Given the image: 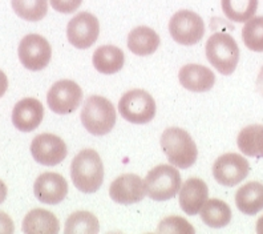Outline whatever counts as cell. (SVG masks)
<instances>
[{
    "label": "cell",
    "instance_id": "1",
    "mask_svg": "<svg viewBox=\"0 0 263 234\" xmlns=\"http://www.w3.org/2000/svg\"><path fill=\"white\" fill-rule=\"evenodd\" d=\"M73 185L83 193H95L104 181V165L95 149H83L71 164Z\"/></svg>",
    "mask_w": 263,
    "mask_h": 234
},
{
    "label": "cell",
    "instance_id": "2",
    "mask_svg": "<svg viewBox=\"0 0 263 234\" xmlns=\"http://www.w3.org/2000/svg\"><path fill=\"white\" fill-rule=\"evenodd\" d=\"M161 148L169 163L180 169H187L194 165L198 156V149L192 136L177 127L165 129L161 136Z\"/></svg>",
    "mask_w": 263,
    "mask_h": 234
},
{
    "label": "cell",
    "instance_id": "3",
    "mask_svg": "<svg viewBox=\"0 0 263 234\" xmlns=\"http://www.w3.org/2000/svg\"><path fill=\"white\" fill-rule=\"evenodd\" d=\"M81 122L90 135L104 136L116 125V108L103 96H89L81 111Z\"/></svg>",
    "mask_w": 263,
    "mask_h": 234
},
{
    "label": "cell",
    "instance_id": "4",
    "mask_svg": "<svg viewBox=\"0 0 263 234\" xmlns=\"http://www.w3.org/2000/svg\"><path fill=\"white\" fill-rule=\"evenodd\" d=\"M206 58L219 74L229 76L239 61V48L234 38L225 32H215L206 43Z\"/></svg>",
    "mask_w": 263,
    "mask_h": 234
},
{
    "label": "cell",
    "instance_id": "5",
    "mask_svg": "<svg viewBox=\"0 0 263 234\" xmlns=\"http://www.w3.org/2000/svg\"><path fill=\"white\" fill-rule=\"evenodd\" d=\"M146 196L154 201H167L181 189V174L174 167L158 165L149 170L144 180Z\"/></svg>",
    "mask_w": 263,
    "mask_h": 234
},
{
    "label": "cell",
    "instance_id": "6",
    "mask_svg": "<svg viewBox=\"0 0 263 234\" xmlns=\"http://www.w3.org/2000/svg\"><path fill=\"white\" fill-rule=\"evenodd\" d=\"M156 101L146 91L132 89L119 101L121 117L132 124H148L156 116Z\"/></svg>",
    "mask_w": 263,
    "mask_h": 234
},
{
    "label": "cell",
    "instance_id": "7",
    "mask_svg": "<svg viewBox=\"0 0 263 234\" xmlns=\"http://www.w3.org/2000/svg\"><path fill=\"white\" fill-rule=\"evenodd\" d=\"M169 32L178 44L194 45L202 40L205 35V24L198 13L182 10L174 13L170 19Z\"/></svg>",
    "mask_w": 263,
    "mask_h": 234
},
{
    "label": "cell",
    "instance_id": "8",
    "mask_svg": "<svg viewBox=\"0 0 263 234\" xmlns=\"http://www.w3.org/2000/svg\"><path fill=\"white\" fill-rule=\"evenodd\" d=\"M19 60L23 67L29 71H42L49 64L52 58L51 44L37 33H29L22 39L19 44Z\"/></svg>",
    "mask_w": 263,
    "mask_h": 234
},
{
    "label": "cell",
    "instance_id": "9",
    "mask_svg": "<svg viewBox=\"0 0 263 234\" xmlns=\"http://www.w3.org/2000/svg\"><path fill=\"white\" fill-rule=\"evenodd\" d=\"M83 101V89L72 80H60L48 91L47 103L52 112L69 115L74 112Z\"/></svg>",
    "mask_w": 263,
    "mask_h": 234
},
{
    "label": "cell",
    "instance_id": "10",
    "mask_svg": "<svg viewBox=\"0 0 263 234\" xmlns=\"http://www.w3.org/2000/svg\"><path fill=\"white\" fill-rule=\"evenodd\" d=\"M249 161L238 153H226L219 156L213 165L215 181L223 186H235L249 176Z\"/></svg>",
    "mask_w": 263,
    "mask_h": 234
},
{
    "label": "cell",
    "instance_id": "11",
    "mask_svg": "<svg viewBox=\"0 0 263 234\" xmlns=\"http://www.w3.org/2000/svg\"><path fill=\"white\" fill-rule=\"evenodd\" d=\"M100 35L99 20L90 12L77 13L68 23V42L77 49H87L97 42Z\"/></svg>",
    "mask_w": 263,
    "mask_h": 234
},
{
    "label": "cell",
    "instance_id": "12",
    "mask_svg": "<svg viewBox=\"0 0 263 234\" xmlns=\"http://www.w3.org/2000/svg\"><path fill=\"white\" fill-rule=\"evenodd\" d=\"M31 153L36 163L44 167H55L67 157L68 149L64 140L52 133H42L31 142Z\"/></svg>",
    "mask_w": 263,
    "mask_h": 234
},
{
    "label": "cell",
    "instance_id": "13",
    "mask_svg": "<svg viewBox=\"0 0 263 234\" xmlns=\"http://www.w3.org/2000/svg\"><path fill=\"white\" fill-rule=\"evenodd\" d=\"M109 196L113 201L121 205L137 204L146 196L144 180L137 174H121L110 184Z\"/></svg>",
    "mask_w": 263,
    "mask_h": 234
},
{
    "label": "cell",
    "instance_id": "14",
    "mask_svg": "<svg viewBox=\"0 0 263 234\" xmlns=\"http://www.w3.org/2000/svg\"><path fill=\"white\" fill-rule=\"evenodd\" d=\"M33 193L36 199L43 204L56 205L67 197L68 184L61 174L47 172L36 178Z\"/></svg>",
    "mask_w": 263,
    "mask_h": 234
},
{
    "label": "cell",
    "instance_id": "15",
    "mask_svg": "<svg viewBox=\"0 0 263 234\" xmlns=\"http://www.w3.org/2000/svg\"><path fill=\"white\" fill-rule=\"evenodd\" d=\"M44 117V106L39 100L26 97L20 100L12 111V124L22 132H32L37 128Z\"/></svg>",
    "mask_w": 263,
    "mask_h": 234
},
{
    "label": "cell",
    "instance_id": "16",
    "mask_svg": "<svg viewBox=\"0 0 263 234\" xmlns=\"http://www.w3.org/2000/svg\"><path fill=\"white\" fill-rule=\"evenodd\" d=\"M209 189L205 181L199 178H189L180 189V206L189 215H196L208 201Z\"/></svg>",
    "mask_w": 263,
    "mask_h": 234
},
{
    "label": "cell",
    "instance_id": "17",
    "mask_svg": "<svg viewBox=\"0 0 263 234\" xmlns=\"http://www.w3.org/2000/svg\"><path fill=\"white\" fill-rule=\"evenodd\" d=\"M180 83L185 89L192 92H208L215 84V75L210 68L199 64L183 65L178 74Z\"/></svg>",
    "mask_w": 263,
    "mask_h": 234
},
{
    "label": "cell",
    "instance_id": "18",
    "mask_svg": "<svg viewBox=\"0 0 263 234\" xmlns=\"http://www.w3.org/2000/svg\"><path fill=\"white\" fill-rule=\"evenodd\" d=\"M60 222L53 213L45 209H33L23 220V231L28 234H56Z\"/></svg>",
    "mask_w": 263,
    "mask_h": 234
},
{
    "label": "cell",
    "instance_id": "19",
    "mask_svg": "<svg viewBox=\"0 0 263 234\" xmlns=\"http://www.w3.org/2000/svg\"><path fill=\"white\" fill-rule=\"evenodd\" d=\"M160 36L149 27H136L128 35V48L137 56H149L160 47Z\"/></svg>",
    "mask_w": 263,
    "mask_h": 234
},
{
    "label": "cell",
    "instance_id": "20",
    "mask_svg": "<svg viewBox=\"0 0 263 234\" xmlns=\"http://www.w3.org/2000/svg\"><path fill=\"white\" fill-rule=\"evenodd\" d=\"M235 205L247 215H254L263 210V184L251 181L241 186L235 194Z\"/></svg>",
    "mask_w": 263,
    "mask_h": 234
},
{
    "label": "cell",
    "instance_id": "21",
    "mask_svg": "<svg viewBox=\"0 0 263 234\" xmlns=\"http://www.w3.org/2000/svg\"><path fill=\"white\" fill-rule=\"evenodd\" d=\"M93 65L103 75H113L124 67L125 56L122 49L116 45H101L93 52Z\"/></svg>",
    "mask_w": 263,
    "mask_h": 234
},
{
    "label": "cell",
    "instance_id": "22",
    "mask_svg": "<svg viewBox=\"0 0 263 234\" xmlns=\"http://www.w3.org/2000/svg\"><path fill=\"white\" fill-rule=\"evenodd\" d=\"M203 224L210 228L219 229L225 228L231 221V209L226 202L218 199H212L203 204L202 209L199 210Z\"/></svg>",
    "mask_w": 263,
    "mask_h": 234
},
{
    "label": "cell",
    "instance_id": "23",
    "mask_svg": "<svg viewBox=\"0 0 263 234\" xmlns=\"http://www.w3.org/2000/svg\"><path fill=\"white\" fill-rule=\"evenodd\" d=\"M239 151L249 157L263 158V125H249L239 132L237 138Z\"/></svg>",
    "mask_w": 263,
    "mask_h": 234
},
{
    "label": "cell",
    "instance_id": "24",
    "mask_svg": "<svg viewBox=\"0 0 263 234\" xmlns=\"http://www.w3.org/2000/svg\"><path fill=\"white\" fill-rule=\"evenodd\" d=\"M222 11L229 20L246 23L258 10V0H221Z\"/></svg>",
    "mask_w": 263,
    "mask_h": 234
},
{
    "label": "cell",
    "instance_id": "25",
    "mask_svg": "<svg viewBox=\"0 0 263 234\" xmlns=\"http://www.w3.org/2000/svg\"><path fill=\"white\" fill-rule=\"evenodd\" d=\"M100 224L96 215L89 212L72 213L65 222V234L99 233Z\"/></svg>",
    "mask_w": 263,
    "mask_h": 234
},
{
    "label": "cell",
    "instance_id": "26",
    "mask_svg": "<svg viewBox=\"0 0 263 234\" xmlns=\"http://www.w3.org/2000/svg\"><path fill=\"white\" fill-rule=\"evenodd\" d=\"M17 16L27 22H39L48 12V0H12Z\"/></svg>",
    "mask_w": 263,
    "mask_h": 234
},
{
    "label": "cell",
    "instance_id": "27",
    "mask_svg": "<svg viewBox=\"0 0 263 234\" xmlns=\"http://www.w3.org/2000/svg\"><path fill=\"white\" fill-rule=\"evenodd\" d=\"M242 40L247 48L263 52V16L251 17L242 28Z\"/></svg>",
    "mask_w": 263,
    "mask_h": 234
},
{
    "label": "cell",
    "instance_id": "28",
    "mask_svg": "<svg viewBox=\"0 0 263 234\" xmlns=\"http://www.w3.org/2000/svg\"><path fill=\"white\" fill-rule=\"evenodd\" d=\"M157 231L160 233H182V234H193L194 228L182 217L177 215H170L164 218L158 225Z\"/></svg>",
    "mask_w": 263,
    "mask_h": 234
},
{
    "label": "cell",
    "instance_id": "29",
    "mask_svg": "<svg viewBox=\"0 0 263 234\" xmlns=\"http://www.w3.org/2000/svg\"><path fill=\"white\" fill-rule=\"evenodd\" d=\"M52 8L56 12L60 13H72L79 10L83 0H49Z\"/></svg>",
    "mask_w": 263,
    "mask_h": 234
},
{
    "label": "cell",
    "instance_id": "30",
    "mask_svg": "<svg viewBox=\"0 0 263 234\" xmlns=\"http://www.w3.org/2000/svg\"><path fill=\"white\" fill-rule=\"evenodd\" d=\"M15 230V225L11 217L4 212H0V234H11Z\"/></svg>",
    "mask_w": 263,
    "mask_h": 234
},
{
    "label": "cell",
    "instance_id": "31",
    "mask_svg": "<svg viewBox=\"0 0 263 234\" xmlns=\"http://www.w3.org/2000/svg\"><path fill=\"white\" fill-rule=\"evenodd\" d=\"M8 88V79H7L6 74L3 71H0V97L4 96V93L7 92Z\"/></svg>",
    "mask_w": 263,
    "mask_h": 234
},
{
    "label": "cell",
    "instance_id": "32",
    "mask_svg": "<svg viewBox=\"0 0 263 234\" xmlns=\"http://www.w3.org/2000/svg\"><path fill=\"white\" fill-rule=\"evenodd\" d=\"M7 199V186L3 181L0 180V204H3Z\"/></svg>",
    "mask_w": 263,
    "mask_h": 234
},
{
    "label": "cell",
    "instance_id": "33",
    "mask_svg": "<svg viewBox=\"0 0 263 234\" xmlns=\"http://www.w3.org/2000/svg\"><path fill=\"white\" fill-rule=\"evenodd\" d=\"M257 88H258V91H259L260 95L263 96V67L260 68L259 75H258V77H257Z\"/></svg>",
    "mask_w": 263,
    "mask_h": 234
},
{
    "label": "cell",
    "instance_id": "34",
    "mask_svg": "<svg viewBox=\"0 0 263 234\" xmlns=\"http://www.w3.org/2000/svg\"><path fill=\"white\" fill-rule=\"evenodd\" d=\"M257 233L263 234V215L257 221Z\"/></svg>",
    "mask_w": 263,
    "mask_h": 234
}]
</instances>
